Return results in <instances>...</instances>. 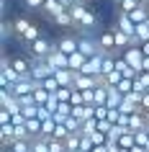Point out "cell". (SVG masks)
<instances>
[{
  "mask_svg": "<svg viewBox=\"0 0 149 152\" xmlns=\"http://www.w3.org/2000/svg\"><path fill=\"white\" fill-rule=\"evenodd\" d=\"M18 80H23L16 70H13V64H10V57H3V62H0V85L3 88H13Z\"/></svg>",
  "mask_w": 149,
  "mask_h": 152,
  "instance_id": "6da1fadb",
  "label": "cell"
},
{
  "mask_svg": "<svg viewBox=\"0 0 149 152\" xmlns=\"http://www.w3.org/2000/svg\"><path fill=\"white\" fill-rule=\"evenodd\" d=\"M77 39H80V52L90 59V57L95 54H105L100 49V41H98V36H90V34H77Z\"/></svg>",
  "mask_w": 149,
  "mask_h": 152,
  "instance_id": "7a4b0ae2",
  "label": "cell"
},
{
  "mask_svg": "<svg viewBox=\"0 0 149 152\" xmlns=\"http://www.w3.org/2000/svg\"><path fill=\"white\" fill-rule=\"evenodd\" d=\"M52 49H54V44H52L47 36H41V39H36L33 44H28V57H39V59H47V57L52 54Z\"/></svg>",
  "mask_w": 149,
  "mask_h": 152,
  "instance_id": "3957f363",
  "label": "cell"
},
{
  "mask_svg": "<svg viewBox=\"0 0 149 152\" xmlns=\"http://www.w3.org/2000/svg\"><path fill=\"white\" fill-rule=\"evenodd\" d=\"M47 64L52 67V70H70V57L64 54V52H59L57 49V44H54V49H52V54L47 57Z\"/></svg>",
  "mask_w": 149,
  "mask_h": 152,
  "instance_id": "277c9868",
  "label": "cell"
},
{
  "mask_svg": "<svg viewBox=\"0 0 149 152\" xmlns=\"http://www.w3.org/2000/svg\"><path fill=\"white\" fill-rule=\"evenodd\" d=\"M57 49L70 57V54H75V52H80V39L72 36V34H64V36H59V41H57Z\"/></svg>",
  "mask_w": 149,
  "mask_h": 152,
  "instance_id": "5b68a950",
  "label": "cell"
},
{
  "mask_svg": "<svg viewBox=\"0 0 149 152\" xmlns=\"http://www.w3.org/2000/svg\"><path fill=\"white\" fill-rule=\"evenodd\" d=\"M121 57H124V59L131 64L136 72H141V64H144V52H141V47H129Z\"/></svg>",
  "mask_w": 149,
  "mask_h": 152,
  "instance_id": "8992f818",
  "label": "cell"
},
{
  "mask_svg": "<svg viewBox=\"0 0 149 152\" xmlns=\"http://www.w3.org/2000/svg\"><path fill=\"white\" fill-rule=\"evenodd\" d=\"M103 62H105V54H95L87 59L85 70H82V75H93V77H103Z\"/></svg>",
  "mask_w": 149,
  "mask_h": 152,
  "instance_id": "52a82bcc",
  "label": "cell"
},
{
  "mask_svg": "<svg viewBox=\"0 0 149 152\" xmlns=\"http://www.w3.org/2000/svg\"><path fill=\"white\" fill-rule=\"evenodd\" d=\"M16 142L18 139H16V126H13V124L0 126V147H3V150H10Z\"/></svg>",
  "mask_w": 149,
  "mask_h": 152,
  "instance_id": "ba28073f",
  "label": "cell"
},
{
  "mask_svg": "<svg viewBox=\"0 0 149 152\" xmlns=\"http://www.w3.org/2000/svg\"><path fill=\"white\" fill-rule=\"evenodd\" d=\"M116 28H118V31H124V34H129V36H136V23H134V21L126 16V13H118V18H116Z\"/></svg>",
  "mask_w": 149,
  "mask_h": 152,
  "instance_id": "9c48e42d",
  "label": "cell"
},
{
  "mask_svg": "<svg viewBox=\"0 0 149 152\" xmlns=\"http://www.w3.org/2000/svg\"><path fill=\"white\" fill-rule=\"evenodd\" d=\"M54 77H57V83H59V88H72V85H75V77H77V72H72V70H57Z\"/></svg>",
  "mask_w": 149,
  "mask_h": 152,
  "instance_id": "30bf717a",
  "label": "cell"
},
{
  "mask_svg": "<svg viewBox=\"0 0 149 152\" xmlns=\"http://www.w3.org/2000/svg\"><path fill=\"white\" fill-rule=\"evenodd\" d=\"M64 5H62V0H47V3H44V8H41V13H44V16H49V18H57L59 16V13H64Z\"/></svg>",
  "mask_w": 149,
  "mask_h": 152,
  "instance_id": "8fae6325",
  "label": "cell"
},
{
  "mask_svg": "<svg viewBox=\"0 0 149 152\" xmlns=\"http://www.w3.org/2000/svg\"><path fill=\"white\" fill-rule=\"evenodd\" d=\"M129 129L131 132H141V129H147V111H136L129 116Z\"/></svg>",
  "mask_w": 149,
  "mask_h": 152,
  "instance_id": "7c38bea8",
  "label": "cell"
},
{
  "mask_svg": "<svg viewBox=\"0 0 149 152\" xmlns=\"http://www.w3.org/2000/svg\"><path fill=\"white\" fill-rule=\"evenodd\" d=\"M13 26H16V36H18V39H23L26 31H28L33 23H31V21H28L26 16H18V18H13Z\"/></svg>",
  "mask_w": 149,
  "mask_h": 152,
  "instance_id": "4fadbf2b",
  "label": "cell"
},
{
  "mask_svg": "<svg viewBox=\"0 0 149 152\" xmlns=\"http://www.w3.org/2000/svg\"><path fill=\"white\" fill-rule=\"evenodd\" d=\"M59 28H75V18H72V13H70V8L64 10V13H59L57 18H52Z\"/></svg>",
  "mask_w": 149,
  "mask_h": 152,
  "instance_id": "5bb4252c",
  "label": "cell"
},
{
  "mask_svg": "<svg viewBox=\"0 0 149 152\" xmlns=\"http://www.w3.org/2000/svg\"><path fill=\"white\" fill-rule=\"evenodd\" d=\"M124 103V93H118V88H108V108H121Z\"/></svg>",
  "mask_w": 149,
  "mask_h": 152,
  "instance_id": "9a60e30c",
  "label": "cell"
},
{
  "mask_svg": "<svg viewBox=\"0 0 149 152\" xmlns=\"http://www.w3.org/2000/svg\"><path fill=\"white\" fill-rule=\"evenodd\" d=\"M118 147H121V150H134V147H136V137H134L131 129H129V132L118 139Z\"/></svg>",
  "mask_w": 149,
  "mask_h": 152,
  "instance_id": "2e32d148",
  "label": "cell"
},
{
  "mask_svg": "<svg viewBox=\"0 0 149 152\" xmlns=\"http://www.w3.org/2000/svg\"><path fill=\"white\" fill-rule=\"evenodd\" d=\"M105 103H108V88H105V85H98V88H95L93 106H105Z\"/></svg>",
  "mask_w": 149,
  "mask_h": 152,
  "instance_id": "e0dca14e",
  "label": "cell"
},
{
  "mask_svg": "<svg viewBox=\"0 0 149 152\" xmlns=\"http://www.w3.org/2000/svg\"><path fill=\"white\" fill-rule=\"evenodd\" d=\"M136 8H141L139 0H121V3H118V13H126V16H129V13H134Z\"/></svg>",
  "mask_w": 149,
  "mask_h": 152,
  "instance_id": "ac0fdd59",
  "label": "cell"
},
{
  "mask_svg": "<svg viewBox=\"0 0 149 152\" xmlns=\"http://www.w3.org/2000/svg\"><path fill=\"white\" fill-rule=\"evenodd\" d=\"M0 36H3V41H8L16 36V26H13V21H3V26H0Z\"/></svg>",
  "mask_w": 149,
  "mask_h": 152,
  "instance_id": "d6986e66",
  "label": "cell"
},
{
  "mask_svg": "<svg viewBox=\"0 0 149 152\" xmlns=\"http://www.w3.org/2000/svg\"><path fill=\"white\" fill-rule=\"evenodd\" d=\"M33 98H36V106H47L49 98H52V93H49V90H44V88L39 85V88L33 90Z\"/></svg>",
  "mask_w": 149,
  "mask_h": 152,
  "instance_id": "ffe728a7",
  "label": "cell"
},
{
  "mask_svg": "<svg viewBox=\"0 0 149 152\" xmlns=\"http://www.w3.org/2000/svg\"><path fill=\"white\" fill-rule=\"evenodd\" d=\"M121 80H124V75L113 70L110 75H105V77H103V85H105V88H116V85H118Z\"/></svg>",
  "mask_w": 149,
  "mask_h": 152,
  "instance_id": "44dd1931",
  "label": "cell"
},
{
  "mask_svg": "<svg viewBox=\"0 0 149 152\" xmlns=\"http://www.w3.org/2000/svg\"><path fill=\"white\" fill-rule=\"evenodd\" d=\"M31 152H52L49 150V139H44V137L31 139Z\"/></svg>",
  "mask_w": 149,
  "mask_h": 152,
  "instance_id": "7402d4cb",
  "label": "cell"
},
{
  "mask_svg": "<svg viewBox=\"0 0 149 152\" xmlns=\"http://www.w3.org/2000/svg\"><path fill=\"white\" fill-rule=\"evenodd\" d=\"M64 144H67V152L80 150V144H82V134H70L67 139H64Z\"/></svg>",
  "mask_w": 149,
  "mask_h": 152,
  "instance_id": "603a6c76",
  "label": "cell"
},
{
  "mask_svg": "<svg viewBox=\"0 0 149 152\" xmlns=\"http://www.w3.org/2000/svg\"><path fill=\"white\" fill-rule=\"evenodd\" d=\"M136 39H139V44L149 41V21H147V23H139V26H136Z\"/></svg>",
  "mask_w": 149,
  "mask_h": 152,
  "instance_id": "cb8c5ba5",
  "label": "cell"
},
{
  "mask_svg": "<svg viewBox=\"0 0 149 152\" xmlns=\"http://www.w3.org/2000/svg\"><path fill=\"white\" fill-rule=\"evenodd\" d=\"M134 137H136V147H144V150L149 147V132H147V129H141V132H134Z\"/></svg>",
  "mask_w": 149,
  "mask_h": 152,
  "instance_id": "d4e9b609",
  "label": "cell"
},
{
  "mask_svg": "<svg viewBox=\"0 0 149 152\" xmlns=\"http://www.w3.org/2000/svg\"><path fill=\"white\" fill-rule=\"evenodd\" d=\"M41 88H44V90H49V93L54 96L57 90H59V83H57V77H54V75H52V77H47V80L41 83Z\"/></svg>",
  "mask_w": 149,
  "mask_h": 152,
  "instance_id": "484cf974",
  "label": "cell"
},
{
  "mask_svg": "<svg viewBox=\"0 0 149 152\" xmlns=\"http://www.w3.org/2000/svg\"><path fill=\"white\" fill-rule=\"evenodd\" d=\"M70 106H72V108H75V106H87V103H85V93H82V90H72Z\"/></svg>",
  "mask_w": 149,
  "mask_h": 152,
  "instance_id": "4316f807",
  "label": "cell"
},
{
  "mask_svg": "<svg viewBox=\"0 0 149 152\" xmlns=\"http://www.w3.org/2000/svg\"><path fill=\"white\" fill-rule=\"evenodd\" d=\"M49 150H52V152H67V144H64V139L52 137V139H49Z\"/></svg>",
  "mask_w": 149,
  "mask_h": 152,
  "instance_id": "83f0119b",
  "label": "cell"
},
{
  "mask_svg": "<svg viewBox=\"0 0 149 152\" xmlns=\"http://www.w3.org/2000/svg\"><path fill=\"white\" fill-rule=\"evenodd\" d=\"M118 93H124V96H129V93H134V80H129V77H124V80L116 85Z\"/></svg>",
  "mask_w": 149,
  "mask_h": 152,
  "instance_id": "f1b7e54d",
  "label": "cell"
},
{
  "mask_svg": "<svg viewBox=\"0 0 149 152\" xmlns=\"http://www.w3.org/2000/svg\"><path fill=\"white\" fill-rule=\"evenodd\" d=\"M8 152H31V142H28V139H18Z\"/></svg>",
  "mask_w": 149,
  "mask_h": 152,
  "instance_id": "f546056e",
  "label": "cell"
},
{
  "mask_svg": "<svg viewBox=\"0 0 149 152\" xmlns=\"http://www.w3.org/2000/svg\"><path fill=\"white\" fill-rule=\"evenodd\" d=\"M98 132V119H87L82 124V134H95Z\"/></svg>",
  "mask_w": 149,
  "mask_h": 152,
  "instance_id": "4dcf8cb0",
  "label": "cell"
},
{
  "mask_svg": "<svg viewBox=\"0 0 149 152\" xmlns=\"http://www.w3.org/2000/svg\"><path fill=\"white\" fill-rule=\"evenodd\" d=\"M95 119L98 121H108V106H95Z\"/></svg>",
  "mask_w": 149,
  "mask_h": 152,
  "instance_id": "1f68e13d",
  "label": "cell"
},
{
  "mask_svg": "<svg viewBox=\"0 0 149 152\" xmlns=\"http://www.w3.org/2000/svg\"><path fill=\"white\" fill-rule=\"evenodd\" d=\"M23 3H26V8H31V10H41L47 0H23Z\"/></svg>",
  "mask_w": 149,
  "mask_h": 152,
  "instance_id": "d6a6232c",
  "label": "cell"
},
{
  "mask_svg": "<svg viewBox=\"0 0 149 152\" xmlns=\"http://www.w3.org/2000/svg\"><path fill=\"white\" fill-rule=\"evenodd\" d=\"M93 147H95V144H93V139H90L87 134H82V144H80V150H85V152H93Z\"/></svg>",
  "mask_w": 149,
  "mask_h": 152,
  "instance_id": "836d02e7",
  "label": "cell"
},
{
  "mask_svg": "<svg viewBox=\"0 0 149 152\" xmlns=\"http://www.w3.org/2000/svg\"><path fill=\"white\" fill-rule=\"evenodd\" d=\"M77 3H82V0H62L64 8H72V5H77Z\"/></svg>",
  "mask_w": 149,
  "mask_h": 152,
  "instance_id": "e575fe53",
  "label": "cell"
},
{
  "mask_svg": "<svg viewBox=\"0 0 149 152\" xmlns=\"http://www.w3.org/2000/svg\"><path fill=\"white\" fill-rule=\"evenodd\" d=\"M93 152H108V144H95Z\"/></svg>",
  "mask_w": 149,
  "mask_h": 152,
  "instance_id": "d590c367",
  "label": "cell"
},
{
  "mask_svg": "<svg viewBox=\"0 0 149 152\" xmlns=\"http://www.w3.org/2000/svg\"><path fill=\"white\" fill-rule=\"evenodd\" d=\"M141 52H144V57H149V41H144V44H141Z\"/></svg>",
  "mask_w": 149,
  "mask_h": 152,
  "instance_id": "8d00e7d4",
  "label": "cell"
},
{
  "mask_svg": "<svg viewBox=\"0 0 149 152\" xmlns=\"http://www.w3.org/2000/svg\"><path fill=\"white\" fill-rule=\"evenodd\" d=\"M139 3H141V5H149V0H139Z\"/></svg>",
  "mask_w": 149,
  "mask_h": 152,
  "instance_id": "74e56055",
  "label": "cell"
},
{
  "mask_svg": "<svg viewBox=\"0 0 149 152\" xmlns=\"http://www.w3.org/2000/svg\"><path fill=\"white\" fill-rule=\"evenodd\" d=\"M72 152H85V150H72Z\"/></svg>",
  "mask_w": 149,
  "mask_h": 152,
  "instance_id": "f35d334b",
  "label": "cell"
},
{
  "mask_svg": "<svg viewBox=\"0 0 149 152\" xmlns=\"http://www.w3.org/2000/svg\"><path fill=\"white\" fill-rule=\"evenodd\" d=\"M147 13H149V5H147Z\"/></svg>",
  "mask_w": 149,
  "mask_h": 152,
  "instance_id": "ab89813d",
  "label": "cell"
},
{
  "mask_svg": "<svg viewBox=\"0 0 149 152\" xmlns=\"http://www.w3.org/2000/svg\"><path fill=\"white\" fill-rule=\"evenodd\" d=\"M118 3H121V0H118Z\"/></svg>",
  "mask_w": 149,
  "mask_h": 152,
  "instance_id": "60d3db41",
  "label": "cell"
}]
</instances>
